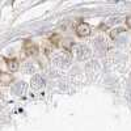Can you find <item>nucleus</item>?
<instances>
[{"label": "nucleus", "instance_id": "nucleus-1", "mask_svg": "<svg viewBox=\"0 0 131 131\" xmlns=\"http://www.w3.org/2000/svg\"><path fill=\"white\" fill-rule=\"evenodd\" d=\"M24 51L26 52V55L34 57V55H37V52H38V46L33 41H26L25 45H24Z\"/></svg>", "mask_w": 131, "mask_h": 131}, {"label": "nucleus", "instance_id": "nucleus-2", "mask_svg": "<svg viewBox=\"0 0 131 131\" xmlns=\"http://www.w3.org/2000/svg\"><path fill=\"white\" fill-rule=\"evenodd\" d=\"M89 33H91L89 24L80 23L78 26H76V34H78L79 37H86V36H89Z\"/></svg>", "mask_w": 131, "mask_h": 131}, {"label": "nucleus", "instance_id": "nucleus-3", "mask_svg": "<svg viewBox=\"0 0 131 131\" xmlns=\"http://www.w3.org/2000/svg\"><path fill=\"white\" fill-rule=\"evenodd\" d=\"M5 64H7V68L10 71V72H16L20 67V63L17 59L15 58H10V59H5Z\"/></svg>", "mask_w": 131, "mask_h": 131}, {"label": "nucleus", "instance_id": "nucleus-4", "mask_svg": "<svg viewBox=\"0 0 131 131\" xmlns=\"http://www.w3.org/2000/svg\"><path fill=\"white\" fill-rule=\"evenodd\" d=\"M13 80L12 78V75H9V73H5L3 71H0V83H3V84H8Z\"/></svg>", "mask_w": 131, "mask_h": 131}, {"label": "nucleus", "instance_id": "nucleus-5", "mask_svg": "<svg viewBox=\"0 0 131 131\" xmlns=\"http://www.w3.org/2000/svg\"><path fill=\"white\" fill-rule=\"evenodd\" d=\"M59 42H60V38H59L58 34H52V36L50 37V43H51L52 46H58Z\"/></svg>", "mask_w": 131, "mask_h": 131}]
</instances>
